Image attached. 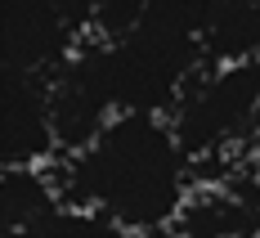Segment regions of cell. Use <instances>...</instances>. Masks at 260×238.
<instances>
[{
	"label": "cell",
	"mask_w": 260,
	"mask_h": 238,
	"mask_svg": "<svg viewBox=\"0 0 260 238\" xmlns=\"http://www.w3.org/2000/svg\"><path fill=\"white\" fill-rule=\"evenodd\" d=\"M68 202L117 220L135 238L180 229L193 207V153L161 112H121L85 148L58 162Z\"/></svg>",
	"instance_id": "obj_1"
},
{
	"label": "cell",
	"mask_w": 260,
	"mask_h": 238,
	"mask_svg": "<svg viewBox=\"0 0 260 238\" xmlns=\"http://www.w3.org/2000/svg\"><path fill=\"white\" fill-rule=\"evenodd\" d=\"M171 122L193 162L242 144L260 122V58L202 68L180 95Z\"/></svg>",
	"instance_id": "obj_2"
},
{
	"label": "cell",
	"mask_w": 260,
	"mask_h": 238,
	"mask_svg": "<svg viewBox=\"0 0 260 238\" xmlns=\"http://www.w3.org/2000/svg\"><path fill=\"white\" fill-rule=\"evenodd\" d=\"M85 45L68 14V0H5V72L58 77Z\"/></svg>",
	"instance_id": "obj_3"
},
{
	"label": "cell",
	"mask_w": 260,
	"mask_h": 238,
	"mask_svg": "<svg viewBox=\"0 0 260 238\" xmlns=\"http://www.w3.org/2000/svg\"><path fill=\"white\" fill-rule=\"evenodd\" d=\"M58 158L50 77L5 72V166H45Z\"/></svg>",
	"instance_id": "obj_4"
},
{
	"label": "cell",
	"mask_w": 260,
	"mask_h": 238,
	"mask_svg": "<svg viewBox=\"0 0 260 238\" xmlns=\"http://www.w3.org/2000/svg\"><path fill=\"white\" fill-rule=\"evenodd\" d=\"M63 202L58 175H50L45 166H5L0 180V212H5V234H18L31 220H41Z\"/></svg>",
	"instance_id": "obj_5"
},
{
	"label": "cell",
	"mask_w": 260,
	"mask_h": 238,
	"mask_svg": "<svg viewBox=\"0 0 260 238\" xmlns=\"http://www.w3.org/2000/svg\"><path fill=\"white\" fill-rule=\"evenodd\" d=\"M202 50H207V68L260 58V0H229L211 23Z\"/></svg>",
	"instance_id": "obj_6"
},
{
	"label": "cell",
	"mask_w": 260,
	"mask_h": 238,
	"mask_svg": "<svg viewBox=\"0 0 260 238\" xmlns=\"http://www.w3.org/2000/svg\"><path fill=\"white\" fill-rule=\"evenodd\" d=\"M5 238H135V234H126L117 220H108V216L90 212V207H77V202L63 198L54 212H45L41 220H31L27 229L5 234Z\"/></svg>",
	"instance_id": "obj_7"
},
{
	"label": "cell",
	"mask_w": 260,
	"mask_h": 238,
	"mask_svg": "<svg viewBox=\"0 0 260 238\" xmlns=\"http://www.w3.org/2000/svg\"><path fill=\"white\" fill-rule=\"evenodd\" d=\"M153 0H68V14L85 41H117L144 23Z\"/></svg>",
	"instance_id": "obj_8"
},
{
	"label": "cell",
	"mask_w": 260,
	"mask_h": 238,
	"mask_svg": "<svg viewBox=\"0 0 260 238\" xmlns=\"http://www.w3.org/2000/svg\"><path fill=\"white\" fill-rule=\"evenodd\" d=\"M229 0H153L148 5V14H144V23L153 27H166V32H175V36H188V41H207L211 23L220 18V9H224Z\"/></svg>",
	"instance_id": "obj_9"
},
{
	"label": "cell",
	"mask_w": 260,
	"mask_h": 238,
	"mask_svg": "<svg viewBox=\"0 0 260 238\" xmlns=\"http://www.w3.org/2000/svg\"><path fill=\"white\" fill-rule=\"evenodd\" d=\"M161 238H211V234H198V229H184L180 225V229H171V234H161Z\"/></svg>",
	"instance_id": "obj_10"
}]
</instances>
